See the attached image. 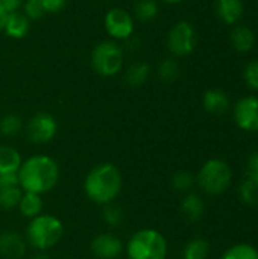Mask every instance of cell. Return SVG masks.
<instances>
[{
	"label": "cell",
	"mask_w": 258,
	"mask_h": 259,
	"mask_svg": "<svg viewBox=\"0 0 258 259\" xmlns=\"http://www.w3.org/2000/svg\"><path fill=\"white\" fill-rule=\"evenodd\" d=\"M222 259H258V250L251 244H236L224 253Z\"/></svg>",
	"instance_id": "cell-26"
},
{
	"label": "cell",
	"mask_w": 258,
	"mask_h": 259,
	"mask_svg": "<svg viewBox=\"0 0 258 259\" xmlns=\"http://www.w3.org/2000/svg\"><path fill=\"white\" fill-rule=\"evenodd\" d=\"M59 181L58 162L46 155H35L21 162L18 184L24 193L44 194L55 188Z\"/></svg>",
	"instance_id": "cell-1"
},
{
	"label": "cell",
	"mask_w": 258,
	"mask_h": 259,
	"mask_svg": "<svg viewBox=\"0 0 258 259\" xmlns=\"http://www.w3.org/2000/svg\"><path fill=\"white\" fill-rule=\"evenodd\" d=\"M239 193H240V197H242V200H243L245 203L252 205V206H254V205H258L257 182H254V181H251V179H246V181L242 184Z\"/></svg>",
	"instance_id": "cell-27"
},
{
	"label": "cell",
	"mask_w": 258,
	"mask_h": 259,
	"mask_svg": "<svg viewBox=\"0 0 258 259\" xmlns=\"http://www.w3.org/2000/svg\"><path fill=\"white\" fill-rule=\"evenodd\" d=\"M179 76V65L175 59L166 58L160 62L158 65V77L164 83H172L178 79Z\"/></svg>",
	"instance_id": "cell-25"
},
{
	"label": "cell",
	"mask_w": 258,
	"mask_h": 259,
	"mask_svg": "<svg viewBox=\"0 0 258 259\" xmlns=\"http://www.w3.org/2000/svg\"><path fill=\"white\" fill-rule=\"evenodd\" d=\"M233 181L231 167L224 159H208L199 170L196 182L207 194L217 196L225 193Z\"/></svg>",
	"instance_id": "cell-5"
},
{
	"label": "cell",
	"mask_w": 258,
	"mask_h": 259,
	"mask_svg": "<svg viewBox=\"0 0 258 259\" xmlns=\"http://www.w3.org/2000/svg\"><path fill=\"white\" fill-rule=\"evenodd\" d=\"M196 179L193 178L192 173L189 171H179L173 176L172 179V185L176 191H181V193H186L189 190H192V187L195 185Z\"/></svg>",
	"instance_id": "cell-28"
},
{
	"label": "cell",
	"mask_w": 258,
	"mask_h": 259,
	"mask_svg": "<svg viewBox=\"0 0 258 259\" xmlns=\"http://www.w3.org/2000/svg\"><path fill=\"white\" fill-rule=\"evenodd\" d=\"M231 42L239 53L251 52L255 44V33L251 27L239 24L231 32Z\"/></svg>",
	"instance_id": "cell-16"
},
{
	"label": "cell",
	"mask_w": 258,
	"mask_h": 259,
	"mask_svg": "<svg viewBox=\"0 0 258 259\" xmlns=\"http://www.w3.org/2000/svg\"><path fill=\"white\" fill-rule=\"evenodd\" d=\"M105 29L114 39H129L134 33V18L125 9L113 8L105 15Z\"/></svg>",
	"instance_id": "cell-9"
},
{
	"label": "cell",
	"mask_w": 258,
	"mask_h": 259,
	"mask_svg": "<svg viewBox=\"0 0 258 259\" xmlns=\"http://www.w3.org/2000/svg\"><path fill=\"white\" fill-rule=\"evenodd\" d=\"M234 120L237 126L248 132H258V97L246 96L234 106Z\"/></svg>",
	"instance_id": "cell-10"
},
{
	"label": "cell",
	"mask_w": 258,
	"mask_h": 259,
	"mask_svg": "<svg viewBox=\"0 0 258 259\" xmlns=\"http://www.w3.org/2000/svg\"><path fill=\"white\" fill-rule=\"evenodd\" d=\"M3 32L14 39H20L24 38L29 32V20L24 14L15 11V12H9L6 17V23H5V29Z\"/></svg>",
	"instance_id": "cell-15"
},
{
	"label": "cell",
	"mask_w": 258,
	"mask_h": 259,
	"mask_svg": "<svg viewBox=\"0 0 258 259\" xmlns=\"http://www.w3.org/2000/svg\"><path fill=\"white\" fill-rule=\"evenodd\" d=\"M246 175H248V179L258 184V152L249 156L248 164H246Z\"/></svg>",
	"instance_id": "cell-32"
},
{
	"label": "cell",
	"mask_w": 258,
	"mask_h": 259,
	"mask_svg": "<svg viewBox=\"0 0 258 259\" xmlns=\"http://www.w3.org/2000/svg\"><path fill=\"white\" fill-rule=\"evenodd\" d=\"M216 14L227 24H236L243 15L242 0H216Z\"/></svg>",
	"instance_id": "cell-14"
},
{
	"label": "cell",
	"mask_w": 258,
	"mask_h": 259,
	"mask_svg": "<svg viewBox=\"0 0 258 259\" xmlns=\"http://www.w3.org/2000/svg\"><path fill=\"white\" fill-rule=\"evenodd\" d=\"M202 106L207 112L213 115H224L230 108V97L225 91L219 88H211L204 94Z\"/></svg>",
	"instance_id": "cell-13"
},
{
	"label": "cell",
	"mask_w": 258,
	"mask_h": 259,
	"mask_svg": "<svg viewBox=\"0 0 258 259\" xmlns=\"http://www.w3.org/2000/svg\"><path fill=\"white\" fill-rule=\"evenodd\" d=\"M93 70L103 76L111 77L123 68V49L114 41H102L91 52Z\"/></svg>",
	"instance_id": "cell-6"
},
{
	"label": "cell",
	"mask_w": 258,
	"mask_h": 259,
	"mask_svg": "<svg viewBox=\"0 0 258 259\" xmlns=\"http://www.w3.org/2000/svg\"><path fill=\"white\" fill-rule=\"evenodd\" d=\"M208 255H210V244L202 238H196L187 243L182 253L184 259H207Z\"/></svg>",
	"instance_id": "cell-23"
},
{
	"label": "cell",
	"mask_w": 258,
	"mask_h": 259,
	"mask_svg": "<svg viewBox=\"0 0 258 259\" xmlns=\"http://www.w3.org/2000/svg\"><path fill=\"white\" fill-rule=\"evenodd\" d=\"M21 5V0H0V11H5L6 14L15 12Z\"/></svg>",
	"instance_id": "cell-34"
},
{
	"label": "cell",
	"mask_w": 258,
	"mask_h": 259,
	"mask_svg": "<svg viewBox=\"0 0 258 259\" xmlns=\"http://www.w3.org/2000/svg\"><path fill=\"white\" fill-rule=\"evenodd\" d=\"M20 212L23 217L27 219H35L36 215L41 214L43 211V200L38 194L33 193H23L20 203H18Z\"/></svg>",
	"instance_id": "cell-20"
},
{
	"label": "cell",
	"mask_w": 258,
	"mask_h": 259,
	"mask_svg": "<svg viewBox=\"0 0 258 259\" xmlns=\"http://www.w3.org/2000/svg\"><path fill=\"white\" fill-rule=\"evenodd\" d=\"M151 76V67L146 62H135L132 64L125 74V80L129 87L138 88L146 83V80Z\"/></svg>",
	"instance_id": "cell-19"
},
{
	"label": "cell",
	"mask_w": 258,
	"mask_h": 259,
	"mask_svg": "<svg viewBox=\"0 0 258 259\" xmlns=\"http://www.w3.org/2000/svg\"><path fill=\"white\" fill-rule=\"evenodd\" d=\"M23 129V121L17 114H6L0 118V134L3 137H17Z\"/></svg>",
	"instance_id": "cell-24"
},
{
	"label": "cell",
	"mask_w": 258,
	"mask_h": 259,
	"mask_svg": "<svg viewBox=\"0 0 258 259\" xmlns=\"http://www.w3.org/2000/svg\"><path fill=\"white\" fill-rule=\"evenodd\" d=\"M103 220L109 225V226H117L122 220H123V211L120 206L114 205V203H108L103 208Z\"/></svg>",
	"instance_id": "cell-30"
},
{
	"label": "cell",
	"mask_w": 258,
	"mask_h": 259,
	"mask_svg": "<svg viewBox=\"0 0 258 259\" xmlns=\"http://www.w3.org/2000/svg\"><path fill=\"white\" fill-rule=\"evenodd\" d=\"M21 196H23V190L20 185L0 187V208L12 209V208L18 206Z\"/></svg>",
	"instance_id": "cell-21"
},
{
	"label": "cell",
	"mask_w": 258,
	"mask_h": 259,
	"mask_svg": "<svg viewBox=\"0 0 258 259\" xmlns=\"http://www.w3.org/2000/svg\"><path fill=\"white\" fill-rule=\"evenodd\" d=\"M21 155L11 146H0V175H17L21 167Z\"/></svg>",
	"instance_id": "cell-17"
},
{
	"label": "cell",
	"mask_w": 258,
	"mask_h": 259,
	"mask_svg": "<svg viewBox=\"0 0 258 259\" xmlns=\"http://www.w3.org/2000/svg\"><path fill=\"white\" fill-rule=\"evenodd\" d=\"M122 185L123 179L120 170L109 162H103L90 170L84 182V190L91 202L105 206L117 199Z\"/></svg>",
	"instance_id": "cell-2"
},
{
	"label": "cell",
	"mask_w": 258,
	"mask_h": 259,
	"mask_svg": "<svg viewBox=\"0 0 258 259\" xmlns=\"http://www.w3.org/2000/svg\"><path fill=\"white\" fill-rule=\"evenodd\" d=\"M64 235V226L59 219L40 214L30 220L26 229V240L27 243L40 252H46L55 247Z\"/></svg>",
	"instance_id": "cell-3"
},
{
	"label": "cell",
	"mask_w": 258,
	"mask_h": 259,
	"mask_svg": "<svg viewBox=\"0 0 258 259\" xmlns=\"http://www.w3.org/2000/svg\"><path fill=\"white\" fill-rule=\"evenodd\" d=\"M243 77L245 82L248 85V88H251L252 91H258V61H249L245 65L243 70Z\"/></svg>",
	"instance_id": "cell-29"
},
{
	"label": "cell",
	"mask_w": 258,
	"mask_h": 259,
	"mask_svg": "<svg viewBox=\"0 0 258 259\" xmlns=\"http://www.w3.org/2000/svg\"><path fill=\"white\" fill-rule=\"evenodd\" d=\"M32 259H49V256L46 253H38V255H35Z\"/></svg>",
	"instance_id": "cell-36"
},
{
	"label": "cell",
	"mask_w": 258,
	"mask_h": 259,
	"mask_svg": "<svg viewBox=\"0 0 258 259\" xmlns=\"http://www.w3.org/2000/svg\"><path fill=\"white\" fill-rule=\"evenodd\" d=\"M23 14L27 17V20H38L46 14V11L43 8L41 0H26Z\"/></svg>",
	"instance_id": "cell-31"
},
{
	"label": "cell",
	"mask_w": 258,
	"mask_h": 259,
	"mask_svg": "<svg viewBox=\"0 0 258 259\" xmlns=\"http://www.w3.org/2000/svg\"><path fill=\"white\" fill-rule=\"evenodd\" d=\"M126 253L129 259H166L167 241L155 229H141L131 237Z\"/></svg>",
	"instance_id": "cell-4"
},
{
	"label": "cell",
	"mask_w": 258,
	"mask_h": 259,
	"mask_svg": "<svg viewBox=\"0 0 258 259\" xmlns=\"http://www.w3.org/2000/svg\"><path fill=\"white\" fill-rule=\"evenodd\" d=\"M26 255V240L12 231L0 234V256L5 259H21Z\"/></svg>",
	"instance_id": "cell-12"
},
{
	"label": "cell",
	"mask_w": 258,
	"mask_h": 259,
	"mask_svg": "<svg viewBox=\"0 0 258 259\" xmlns=\"http://www.w3.org/2000/svg\"><path fill=\"white\" fill-rule=\"evenodd\" d=\"M123 250L122 241L111 234H100L91 241V252L99 259H116Z\"/></svg>",
	"instance_id": "cell-11"
},
{
	"label": "cell",
	"mask_w": 258,
	"mask_h": 259,
	"mask_svg": "<svg viewBox=\"0 0 258 259\" xmlns=\"http://www.w3.org/2000/svg\"><path fill=\"white\" fill-rule=\"evenodd\" d=\"M6 17H8V14L5 11H0V32H3V29H5Z\"/></svg>",
	"instance_id": "cell-35"
},
{
	"label": "cell",
	"mask_w": 258,
	"mask_h": 259,
	"mask_svg": "<svg viewBox=\"0 0 258 259\" xmlns=\"http://www.w3.org/2000/svg\"><path fill=\"white\" fill-rule=\"evenodd\" d=\"M161 2L169 3V5H175V3H179V2H182V0H161Z\"/></svg>",
	"instance_id": "cell-37"
},
{
	"label": "cell",
	"mask_w": 258,
	"mask_h": 259,
	"mask_svg": "<svg viewBox=\"0 0 258 259\" xmlns=\"http://www.w3.org/2000/svg\"><path fill=\"white\" fill-rule=\"evenodd\" d=\"M257 2H258V0H257Z\"/></svg>",
	"instance_id": "cell-38"
},
{
	"label": "cell",
	"mask_w": 258,
	"mask_h": 259,
	"mask_svg": "<svg viewBox=\"0 0 258 259\" xmlns=\"http://www.w3.org/2000/svg\"><path fill=\"white\" fill-rule=\"evenodd\" d=\"M58 124L49 112H36L26 126V135L33 144H46L56 135Z\"/></svg>",
	"instance_id": "cell-8"
},
{
	"label": "cell",
	"mask_w": 258,
	"mask_h": 259,
	"mask_svg": "<svg viewBox=\"0 0 258 259\" xmlns=\"http://www.w3.org/2000/svg\"><path fill=\"white\" fill-rule=\"evenodd\" d=\"M169 52L175 56H187L196 47V32L189 21H178L172 26L167 35Z\"/></svg>",
	"instance_id": "cell-7"
},
{
	"label": "cell",
	"mask_w": 258,
	"mask_h": 259,
	"mask_svg": "<svg viewBox=\"0 0 258 259\" xmlns=\"http://www.w3.org/2000/svg\"><path fill=\"white\" fill-rule=\"evenodd\" d=\"M181 214L182 217L189 222V223H196L198 220H201V217L204 215V209L205 205L202 202V199L196 194H189L187 197H184V200L181 202Z\"/></svg>",
	"instance_id": "cell-18"
},
{
	"label": "cell",
	"mask_w": 258,
	"mask_h": 259,
	"mask_svg": "<svg viewBox=\"0 0 258 259\" xmlns=\"http://www.w3.org/2000/svg\"><path fill=\"white\" fill-rule=\"evenodd\" d=\"M134 12L138 21L149 23L158 14V2L157 0H137L134 6Z\"/></svg>",
	"instance_id": "cell-22"
},
{
	"label": "cell",
	"mask_w": 258,
	"mask_h": 259,
	"mask_svg": "<svg viewBox=\"0 0 258 259\" xmlns=\"http://www.w3.org/2000/svg\"><path fill=\"white\" fill-rule=\"evenodd\" d=\"M41 3L44 11L50 14H56L62 11V8L65 6V0H41Z\"/></svg>",
	"instance_id": "cell-33"
}]
</instances>
